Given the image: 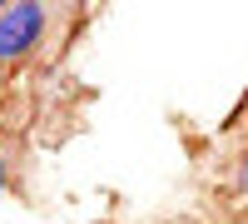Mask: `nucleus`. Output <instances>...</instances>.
Instances as JSON below:
<instances>
[{"label":"nucleus","instance_id":"f257e3e1","mask_svg":"<svg viewBox=\"0 0 248 224\" xmlns=\"http://www.w3.org/2000/svg\"><path fill=\"white\" fill-rule=\"evenodd\" d=\"M45 25H50V10L35 5V0H20V5H5L0 10V65L10 60H25L40 40H45Z\"/></svg>","mask_w":248,"mask_h":224},{"label":"nucleus","instance_id":"f03ea898","mask_svg":"<svg viewBox=\"0 0 248 224\" xmlns=\"http://www.w3.org/2000/svg\"><path fill=\"white\" fill-rule=\"evenodd\" d=\"M233 190H238V194H248V150L238 155V165H233Z\"/></svg>","mask_w":248,"mask_h":224},{"label":"nucleus","instance_id":"7ed1b4c3","mask_svg":"<svg viewBox=\"0 0 248 224\" xmlns=\"http://www.w3.org/2000/svg\"><path fill=\"white\" fill-rule=\"evenodd\" d=\"M10 190V165H5V155H0V194Z\"/></svg>","mask_w":248,"mask_h":224},{"label":"nucleus","instance_id":"20e7f679","mask_svg":"<svg viewBox=\"0 0 248 224\" xmlns=\"http://www.w3.org/2000/svg\"><path fill=\"white\" fill-rule=\"evenodd\" d=\"M0 10H5V5H0Z\"/></svg>","mask_w":248,"mask_h":224}]
</instances>
